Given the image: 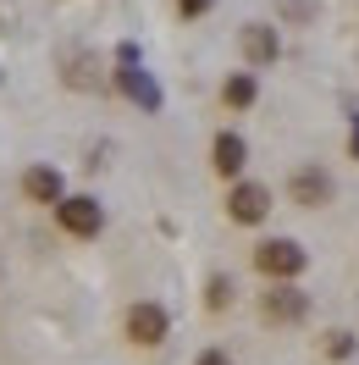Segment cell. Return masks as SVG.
Returning <instances> with one entry per match:
<instances>
[{
	"mask_svg": "<svg viewBox=\"0 0 359 365\" xmlns=\"http://www.w3.org/2000/svg\"><path fill=\"white\" fill-rule=\"evenodd\" d=\"M288 200L298 210H321V205H332V172L326 166H298L288 178Z\"/></svg>",
	"mask_w": 359,
	"mask_h": 365,
	"instance_id": "cell-7",
	"label": "cell"
},
{
	"mask_svg": "<svg viewBox=\"0 0 359 365\" xmlns=\"http://www.w3.org/2000/svg\"><path fill=\"white\" fill-rule=\"evenodd\" d=\"M122 338L133 343V349H160V343L172 338V316H166V304L155 299H138L122 310Z\"/></svg>",
	"mask_w": 359,
	"mask_h": 365,
	"instance_id": "cell-1",
	"label": "cell"
},
{
	"mask_svg": "<svg viewBox=\"0 0 359 365\" xmlns=\"http://www.w3.org/2000/svg\"><path fill=\"white\" fill-rule=\"evenodd\" d=\"M56 227L67 232V238H78V244H89V238H100V227H105V205H100L94 194H61V200H56Z\"/></svg>",
	"mask_w": 359,
	"mask_h": 365,
	"instance_id": "cell-2",
	"label": "cell"
},
{
	"mask_svg": "<svg viewBox=\"0 0 359 365\" xmlns=\"http://www.w3.org/2000/svg\"><path fill=\"white\" fill-rule=\"evenodd\" d=\"M276 11L293 17V23H310V17H315V0H276Z\"/></svg>",
	"mask_w": 359,
	"mask_h": 365,
	"instance_id": "cell-15",
	"label": "cell"
},
{
	"mask_svg": "<svg viewBox=\"0 0 359 365\" xmlns=\"http://www.w3.org/2000/svg\"><path fill=\"white\" fill-rule=\"evenodd\" d=\"M304 316H310V299L293 282H271V294H260V321L266 327H298Z\"/></svg>",
	"mask_w": 359,
	"mask_h": 365,
	"instance_id": "cell-5",
	"label": "cell"
},
{
	"mask_svg": "<svg viewBox=\"0 0 359 365\" xmlns=\"http://www.w3.org/2000/svg\"><path fill=\"white\" fill-rule=\"evenodd\" d=\"M271 216V188L266 182H232L227 188V222H238V227H260Z\"/></svg>",
	"mask_w": 359,
	"mask_h": 365,
	"instance_id": "cell-4",
	"label": "cell"
},
{
	"mask_svg": "<svg viewBox=\"0 0 359 365\" xmlns=\"http://www.w3.org/2000/svg\"><path fill=\"white\" fill-rule=\"evenodd\" d=\"M238 56H244V67H254V72H266L276 56H282V34L271 23H244L238 28Z\"/></svg>",
	"mask_w": 359,
	"mask_h": 365,
	"instance_id": "cell-6",
	"label": "cell"
},
{
	"mask_svg": "<svg viewBox=\"0 0 359 365\" xmlns=\"http://www.w3.org/2000/svg\"><path fill=\"white\" fill-rule=\"evenodd\" d=\"M326 354H332V360H348V354H354V338H348V332H332Z\"/></svg>",
	"mask_w": 359,
	"mask_h": 365,
	"instance_id": "cell-16",
	"label": "cell"
},
{
	"mask_svg": "<svg viewBox=\"0 0 359 365\" xmlns=\"http://www.w3.org/2000/svg\"><path fill=\"white\" fill-rule=\"evenodd\" d=\"M232 304V277H210L204 282V310H227Z\"/></svg>",
	"mask_w": 359,
	"mask_h": 365,
	"instance_id": "cell-13",
	"label": "cell"
},
{
	"mask_svg": "<svg viewBox=\"0 0 359 365\" xmlns=\"http://www.w3.org/2000/svg\"><path fill=\"white\" fill-rule=\"evenodd\" d=\"M61 194H67V188H61V172H56V166H28L23 172V200L28 205H50L56 210Z\"/></svg>",
	"mask_w": 359,
	"mask_h": 365,
	"instance_id": "cell-10",
	"label": "cell"
},
{
	"mask_svg": "<svg viewBox=\"0 0 359 365\" xmlns=\"http://www.w3.org/2000/svg\"><path fill=\"white\" fill-rule=\"evenodd\" d=\"M94 67H100V61H94L89 50H78V56H67V61H61V78H67L72 89H100V78H94Z\"/></svg>",
	"mask_w": 359,
	"mask_h": 365,
	"instance_id": "cell-12",
	"label": "cell"
},
{
	"mask_svg": "<svg viewBox=\"0 0 359 365\" xmlns=\"http://www.w3.org/2000/svg\"><path fill=\"white\" fill-rule=\"evenodd\" d=\"M116 89L128 94L133 106H144V111H160V89H155V78H150L144 67H133V61H122V67H116Z\"/></svg>",
	"mask_w": 359,
	"mask_h": 365,
	"instance_id": "cell-9",
	"label": "cell"
},
{
	"mask_svg": "<svg viewBox=\"0 0 359 365\" xmlns=\"http://www.w3.org/2000/svg\"><path fill=\"white\" fill-rule=\"evenodd\" d=\"M354 160H359V116H354Z\"/></svg>",
	"mask_w": 359,
	"mask_h": 365,
	"instance_id": "cell-18",
	"label": "cell"
},
{
	"mask_svg": "<svg viewBox=\"0 0 359 365\" xmlns=\"http://www.w3.org/2000/svg\"><path fill=\"white\" fill-rule=\"evenodd\" d=\"M172 6H177L182 23H199V17H210V11H216V0H172Z\"/></svg>",
	"mask_w": 359,
	"mask_h": 365,
	"instance_id": "cell-14",
	"label": "cell"
},
{
	"mask_svg": "<svg viewBox=\"0 0 359 365\" xmlns=\"http://www.w3.org/2000/svg\"><path fill=\"white\" fill-rule=\"evenodd\" d=\"M244 166H249V144H244V133L222 128V133L210 138V172H216V178H227V182H238V178H244Z\"/></svg>",
	"mask_w": 359,
	"mask_h": 365,
	"instance_id": "cell-8",
	"label": "cell"
},
{
	"mask_svg": "<svg viewBox=\"0 0 359 365\" xmlns=\"http://www.w3.org/2000/svg\"><path fill=\"white\" fill-rule=\"evenodd\" d=\"M194 365H232V360H227V349H204Z\"/></svg>",
	"mask_w": 359,
	"mask_h": 365,
	"instance_id": "cell-17",
	"label": "cell"
},
{
	"mask_svg": "<svg viewBox=\"0 0 359 365\" xmlns=\"http://www.w3.org/2000/svg\"><path fill=\"white\" fill-rule=\"evenodd\" d=\"M254 100H260V78H254V67L232 72V78L222 83V106H227V111H249Z\"/></svg>",
	"mask_w": 359,
	"mask_h": 365,
	"instance_id": "cell-11",
	"label": "cell"
},
{
	"mask_svg": "<svg viewBox=\"0 0 359 365\" xmlns=\"http://www.w3.org/2000/svg\"><path fill=\"white\" fill-rule=\"evenodd\" d=\"M310 266V255L298 238H266V244H254V272L271 277V282H293V277Z\"/></svg>",
	"mask_w": 359,
	"mask_h": 365,
	"instance_id": "cell-3",
	"label": "cell"
}]
</instances>
